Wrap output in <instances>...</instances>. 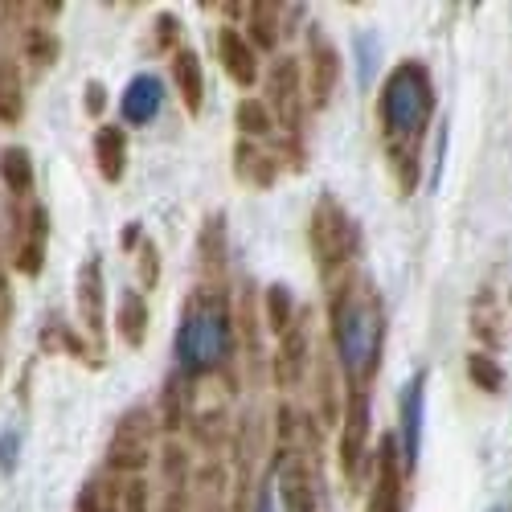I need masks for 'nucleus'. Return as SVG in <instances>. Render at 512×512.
<instances>
[{
    "label": "nucleus",
    "instance_id": "f257e3e1",
    "mask_svg": "<svg viewBox=\"0 0 512 512\" xmlns=\"http://www.w3.org/2000/svg\"><path fill=\"white\" fill-rule=\"evenodd\" d=\"M332 340L340 365H345L353 390L365 386V377L377 365V349H381V316H377V300L361 287H345L332 300Z\"/></svg>",
    "mask_w": 512,
    "mask_h": 512
},
{
    "label": "nucleus",
    "instance_id": "f03ea898",
    "mask_svg": "<svg viewBox=\"0 0 512 512\" xmlns=\"http://www.w3.org/2000/svg\"><path fill=\"white\" fill-rule=\"evenodd\" d=\"M234 332H230V312L218 295H197L189 304L181 332H177V357L189 373H209L230 357Z\"/></svg>",
    "mask_w": 512,
    "mask_h": 512
},
{
    "label": "nucleus",
    "instance_id": "7ed1b4c3",
    "mask_svg": "<svg viewBox=\"0 0 512 512\" xmlns=\"http://www.w3.org/2000/svg\"><path fill=\"white\" fill-rule=\"evenodd\" d=\"M435 111V91H431V78H426L422 66L406 62L398 66L386 87H381V123H386V136L398 144V140H418V132L426 127Z\"/></svg>",
    "mask_w": 512,
    "mask_h": 512
},
{
    "label": "nucleus",
    "instance_id": "20e7f679",
    "mask_svg": "<svg viewBox=\"0 0 512 512\" xmlns=\"http://www.w3.org/2000/svg\"><path fill=\"white\" fill-rule=\"evenodd\" d=\"M308 238H312V250H316V259H320V271L345 267L353 259V250H357V230L349 222V213L340 209L332 197H320L316 201Z\"/></svg>",
    "mask_w": 512,
    "mask_h": 512
},
{
    "label": "nucleus",
    "instance_id": "39448f33",
    "mask_svg": "<svg viewBox=\"0 0 512 512\" xmlns=\"http://www.w3.org/2000/svg\"><path fill=\"white\" fill-rule=\"evenodd\" d=\"M267 95H271V107L287 132H300V115H304V82H300V62L295 58H279L267 74Z\"/></svg>",
    "mask_w": 512,
    "mask_h": 512
},
{
    "label": "nucleus",
    "instance_id": "423d86ee",
    "mask_svg": "<svg viewBox=\"0 0 512 512\" xmlns=\"http://www.w3.org/2000/svg\"><path fill=\"white\" fill-rule=\"evenodd\" d=\"M46 246H50V213H46V205H33L21 218V230H17L13 267L21 275L37 279L41 271H46Z\"/></svg>",
    "mask_w": 512,
    "mask_h": 512
},
{
    "label": "nucleus",
    "instance_id": "0eeeda50",
    "mask_svg": "<svg viewBox=\"0 0 512 512\" xmlns=\"http://www.w3.org/2000/svg\"><path fill=\"white\" fill-rule=\"evenodd\" d=\"M148 435H152V426H148L144 410L123 414V422L115 426V439L107 447V463L115 472H140L148 463Z\"/></svg>",
    "mask_w": 512,
    "mask_h": 512
},
{
    "label": "nucleus",
    "instance_id": "6e6552de",
    "mask_svg": "<svg viewBox=\"0 0 512 512\" xmlns=\"http://www.w3.org/2000/svg\"><path fill=\"white\" fill-rule=\"evenodd\" d=\"M345 431H340V467H345L349 484L361 480V459H365V435H369V402L365 390L349 394V410H345Z\"/></svg>",
    "mask_w": 512,
    "mask_h": 512
},
{
    "label": "nucleus",
    "instance_id": "1a4fd4ad",
    "mask_svg": "<svg viewBox=\"0 0 512 512\" xmlns=\"http://www.w3.org/2000/svg\"><path fill=\"white\" fill-rule=\"evenodd\" d=\"M103 308H107V291H103V263L99 259H87L78 271V316H82V328H87L99 349H103Z\"/></svg>",
    "mask_w": 512,
    "mask_h": 512
},
{
    "label": "nucleus",
    "instance_id": "9d476101",
    "mask_svg": "<svg viewBox=\"0 0 512 512\" xmlns=\"http://www.w3.org/2000/svg\"><path fill=\"white\" fill-rule=\"evenodd\" d=\"M365 512H402V459L390 439L377 451V476H373V496Z\"/></svg>",
    "mask_w": 512,
    "mask_h": 512
},
{
    "label": "nucleus",
    "instance_id": "9b49d317",
    "mask_svg": "<svg viewBox=\"0 0 512 512\" xmlns=\"http://www.w3.org/2000/svg\"><path fill=\"white\" fill-rule=\"evenodd\" d=\"M422 398H426V373H414L410 386L402 394V459H406V472L418 463V447H422Z\"/></svg>",
    "mask_w": 512,
    "mask_h": 512
},
{
    "label": "nucleus",
    "instance_id": "f8f14e48",
    "mask_svg": "<svg viewBox=\"0 0 512 512\" xmlns=\"http://www.w3.org/2000/svg\"><path fill=\"white\" fill-rule=\"evenodd\" d=\"M218 58L226 66V74L238 82V87H254V78H259V62H254V50L250 41L238 33V29H222L218 33Z\"/></svg>",
    "mask_w": 512,
    "mask_h": 512
},
{
    "label": "nucleus",
    "instance_id": "ddd939ff",
    "mask_svg": "<svg viewBox=\"0 0 512 512\" xmlns=\"http://www.w3.org/2000/svg\"><path fill=\"white\" fill-rule=\"evenodd\" d=\"M160 103H164V87H160V78H152V74H136L132 82H127V91H123V119L127 123H152L156 119V111H160Z\"/></svg>",
    "mask_w": 512,
    "mask_h": 512
},
{
    "label": "nucleus",
    "instance_id": "4468645a",
    "mask_svg": "<svg viewBox=\"0 0 512 512\" xmlns=\"http://www.w3.org/2000/svg\"><path fill=\"white\" fill-rule=\"evenodd\" d=\"M279 340L283 345L275 357V377H279V386H295V381L304 377V361H308V332L300 320H295Z\"/></svg>",
    "mask_w": 512,
    "mask_h": 512
},
{
    "label": "nucleus",
    "instance_id": "2eb2a0df",
    "mask_svg": "<svg viewBox=\"0 0 512 512\" xmlns=\"http://www.w3.org/2000/svg\"><path fill=\"white\" fill-rule=\"evenodd\" d=\"M95 164H99V177L111 181V185L123 177V168H127V136H123V127L103 123L95 132Z\"/></svg>",
    "mask_w": 512,
    "mask_h": 512
},
{
    "label": "nucleus",
    "instance_id": "dca6fc26",
    "mask_svg": "<svg viewBox=\"0 0 512 512\" xmlns=\"http://www.w3.org/2000/svg\"><path fill=\"white\" fill-rule=\"evenodd\" d=\"M25 119V82H21V66L0 54V127H17Z\"/></svg>",
    "mask_w": 512,
    "mask_h": 512
},
{
    "label": "nucleus",
    "instance_id": "f3484780",
    "mask_svg": "<svg viewBox=\"0 0 512 512\" xmlns=\"http://www.w3.org/2000/svg\"><path fill=\"white\" fill-rule=\"evenodd\" d=\"M173 82H177V95H181L185 111L197 115L201 99H205V74H201V58L193 50H177L173 54Z\"/></svg>",
    "mask_w": 512,
    "mask_h": 512
},
{
    "label": "nucleus",
    "instance_id": "a211bd4d",
    "mask_svg": "<svg viewBox=\"0 0 512 512\" xmlns=\"http://www.w3.org/2000/svg\"><path fill=\"white\" fill-rule=\"evenodd\" d=\"M115 328L123 336V345H132V349L144 345V336H148V304H144L140 291H123V300L115 308Z\"/></svg>",
    "mask_w": 512,
    "mask_h": 512
},
{
    "label": "nucleus",
    "instance_id": "6ab92c4d",
    "mask_svg": "<svg viewBox=\"0 0 512 512\" xmlns=\"http://www.w3.org/2000/svg\"><path fill=\"white\" fill-rule=\"evenodd\" d=\"M336 78H340V62H336V50L316 41L312 46V103L324 107L336 91Z\"/></svg>",
    "mask_w": 512,
    "mask_h": 512
},
{
    "label": "nucleus",
    "instance_id": "aec40b11",
    "mask_svg": "<svg viewBox=\"0 0 512 512\" xmlns=\"http://www.w3.org/2000/svg\"><path fill=\"white\" fill-rule=\"evenodd\" d=\"M0 181H5V189L13 197L33 193V156L25 148H17V144L5 148V152H0Z\"/></svg>",
    "mask_w": 512,
    "mask_h": 512
},
{
    "label": "nucleus",
    "instance_id": "412c9836",
    "mask_svg": "<svg viewBox=\"0 0 512 512\" xmlns=\"http://www.w3.org/2000/svg\"><path fill=\"white\" fill-rule=\"evenodd\" d=\"M21 54L37 66V70H50L58 62V37L46 29V25H29L25 37H21Z\"/></svg>",
    "mask_w": 512,
    "mask_h": 512
},
{
    "label": "nucleus",
    "instance_id": "4be33fe9",
    "mask_svg": "<svg viewBox=\"0 0 512 512\" xmlns=\"http://www.w3.org/2000/svg\"><path fill=\"white\" fill-rule=\"evenodd\" d=\"M234 123H238L242 136H271V127H275L271 107L263 99H242L238 111H234Z\"/></svg>",
    "mask_w": 512,
    "mask_h": 512
},
{
    "label": "nucleus",
    "instance_id": "5701e85b",
    "mask_svg": "<svg viewBox=\"0 0 512 512\" xmlns=\"http://www.w3.org/2000/svg\"><path fill=\"white\" fill-rule=\"evenodd\" d=\"M291 324H295V300H291V291L283 283L267 287V328L275 336H283Z\"/></svg>",
    "mask_w": 512,
    "mask_h": 512
},
{
    "label": "nucleus",
    "instance_id": "b1692460",
    "mask_svg": "<svg viewBox=\"0 0 512 512\" xmlns=\"http://www.w3.org/2000/svg\"><path fill=\"white\" fill-rule=\"evenodd\" d=\"M238 177H246V181H254V185H271L275 181V160L271 156H263V152H254L250 144H238Z\"/></svg>",
    "mask_w": 512,
    "mask_h": 512
},
{
    "label": "nucleus",
    "instance_id": "393cba45",
    "mask_svg": "<svg viewBox=\"0 0 512 512\" xmlns=\"http://www.w3.org/2000/svg\"><path fill=\"white\" fill-rule=\"evenodd\" d=\"M246 17H250V33H254V41H259L263 50H275V37H279V9H275V5H250Z\"/></svg>",
    "mask_w": 512,
    "mask_h": 512
},
{
    "label": "nucleus",
    "instance_id": "a878e982",
    "mask_svg": "<svg viewBox=\"0 0 512 512\" xmlns=\"http://www.w3.org/2000/svg\"><path fill=\"white\" fill-rule=\"evenodd\" d=\"M467 373H472V381H476L480 390H488V394H496V390L504 386V373L496 369V361H492V357L472 353V357H467Z\"/></svg>",
    "mask_w": 512,
    "mask_h": 512
},
{
    "label": "nucleus",
    "instance_id": "bb28decb",
    "mask_svg": "<svg viewBox=\"0 0 512 512\" xmlns=\"http://www.w3.org/2000/svg\"><path fill=\"white\" fill-rule=\"evenodd\" d=\"M222 254H226V246H222V218H209L205 222V234H201V259H205L209 271H218L222 267Z\"/></svg>",
    "mask_w": 512,
    "mask_h": 512
},
{
    "label": "nucleus",
    "instance_id": "cd10ccee",
    "mask_svg": "<svg viewBox=\"0 0 512 512\" xmlns=\"http://www.w3.org/2000/svg\"><path fill=\"white\" fill-rule=\"evenodd\" d=\"M181 381L177 377H168V386H164V398H160V426L164 431H177L181 426Z\"/></svg>",
    "mask_w": 512,
    "mask_h": 512
},
{
    "label": "nucleus",
    "instance_id": "c85d7f7f",
    "mask_svg": "<svg viewBox=\"0 0 512 512\" xmlns=\"http://www.w3.org/2000/svg\"><path fill=\"white\" fill-rule=\"evenodd\" d=\"M123 512H148V488H144V480L123 484Z\"/></svg>",
    "mask_w": 512,
    "mask_h": 512
},
{
    "label": "nucleus",
    "instance_id": "c756f323",
    "mask_svg": "<svg viewBox=\"0 0 512 512\" xmlns=\"http://www.w3.org/2000/svg\"><path fill=\"white\" fill-rule=\"evenodd\" d=\"M17 451H21V435L17 431H0V472H13Z\"/></svg>",
    "mask_w": 512,
    "mask_h": 512
},
{
    "label": "nucleus",
    "instance_id": "7c9ffc66",
    "mask_svg": "<svg viewBox=\"0 0 512 512\" xmlns=\"http://www.w3.org/2000/svg\"><path fill=\"white\" fill-rule=\"evenodd\" d=\"M13 320V291H9V275H5V263H0V332L9 328Z\"/></svg>",
    "mask_w": 512,
    "mask_h": 512
},
{
    "label": "nucleus",
    "instance_id": "2f4dec72",
    "mask_svg": "<svg viewBox=\"0 0 512 512\" xmlns=\"http://www.w3.org/2000/svg\"><path fill=\"white\" fill-rule=\"evenodd\" d=\"M320 402H324V418L332 422L336 418V398H332V369L328 365L320 369Z\"/></svg>",
    "mask_w": 512,
    "mask_h": 512
},
{
    "label": "nucleus",
    "instance_id": "473e14b6",
    "mask_svg": "<svg viewBox=\"0 0 512 512\" xmlns=\"http://www.w3.org/2000/svg\"><path fill=\"white\" fill-rule=\"evenodd\" d=\"M140 271H144V283L152 287V283H156V246H152V242L140 246Z\"/></svg>",
    "mask_w": 512,
    "mask_h": 512
},
{
    "label": "nucleus",
    "instance_id": "72a5a7b5",
    "mask_svg": "<svg viewBox=\"0 0 512 512\" xmlns=\"http://www.w3.org/2000/svg\"><path fill=\"white\" fill-rule=\"evenodd\" d=\"M107 107V91L103 82H87V115H99Z\"/></svg>",
    "mask_w": 512,
    "mask_h": 512
},
{
    "label": "nucleus",
    "instance_id": "f704fd0d",
    "mask_svg": "<svg viewBox=\"0 0 512 512\" xmlns=\"http://www.w3.org/2000/svg\"><path fill=\"white\" fill-rule=\"evenodd\" d=\"M177 17H160L156 21V41H160V46H173V41H177Z\"/></svg>",
    "mask_w": 512,
    "mask_h": 512
},
{
    "label": "nucleus",
    "instance_id": "c9c22d12",
    "mask_svg": "<svg viewBox=\"0 0 512 512\" xmlns=\"http://www.w3.org/2000/svg\"><path fill=\"white\" fill-rule=\"evenodd\" d=\"M74 512H103V508H99V496H95V488H87V492L78 496V508H74Z\"/></svg>",
    "mask_w": 512,
    "mask_h": 512
},
{
    "label": "nucleus",
    "instance_id": "e433bc0d",
    "mask_svg": "<svg viewBox=\"0 0 512 512\" xmlns=\"http://www.w3.org/2000/svg\"><path fill=\"white\" fill-rule=\"evenodd\" d=\"M254 512H275V496H271V488H263V496H259V508Z\"/></svg>",
    "mask_w": 512,
    "mask_h": 512
},
{
    "label": "nucleus",
    "instance_id": "4c0bfd02",
    "mask_svg": "<svg viewBox=\"0 0 512 512\" xmlns=\"http://www.w3.org/2000/svg\"><path fill=\"white\" fill-rule=\"evenodd\" d=\"M209 512H218V508H209Z\"/></svg>",
    "mask_w": 512,
    "mask_h": 512
}]
</instances>
